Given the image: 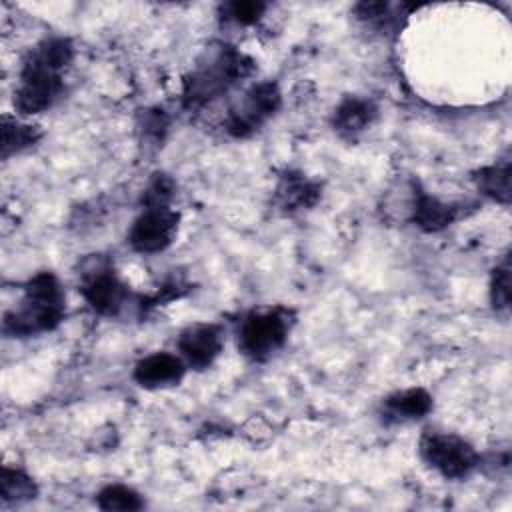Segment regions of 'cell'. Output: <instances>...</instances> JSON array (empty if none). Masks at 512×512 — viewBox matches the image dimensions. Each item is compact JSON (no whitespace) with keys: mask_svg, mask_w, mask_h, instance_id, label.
Segmentation results:
<instances>
[{"mask_svg":"<svg viewBox=\"0 0 512 512\" xmlns=\"http://www.w3.org/2000/svg\"><path fill=\"white\" fill-rule=\"evenodd\" d=\"M490 300H492L496 310H506L508 308V302H510V266H508V260H504L492 272Z\"/></svg>","mask_w":512,"mask_h":512,"instance_id":"d6986e66","label":"cell"},{"mask_svg":"<svg viewBox=\"0 0 512 512\" xmlns=\"http://www.w3.org/2000/svg\"><path fill=\"white\" fill-rule=\"evenodd\" d=\"M72 60V46L64 38H50L38 44L24 60L20 82L14 92V106L20 114L48 110L64 90V70Z\"/></svg>","mask_w":512,"mask_h":512,"instance_id":"6da1fadb","label":"cell"},{"mask_svg":"<svg viewBox=\"0 0 512 512\" xmlns=\"http://www.w3.org/2000/svg\"><path fill=\"white\" fill-rule=\"evenodd\" d=\"M412 220L424 232H440L456 220V208L426 192L414 194Z\"/></svg>","mask_w":512,"mask_h":512,"instance_id":"4fadbf2b","label":"cell"},{"mask_svg":"<svg viewBox=\"0 0 512 512\" xmlns=\"http://www.w3.org/2000/svg\"><path fill=\"white\" fill-rule=\"evenodd\" d=\"M96 504H98V508H102L106 512H112V510L132 512V510L144 508V500L140 498V494L122 484H110V486L102 488L96 496Z\"/></svg>","mask_w":512,"mask_h":512,"instance_id":"2e32d148","label":"cell"},{"mask_svg":"<svg viewBox=\"0 0 512 512\" xmlns=\"http://www.w3.org/2000/svg\"><path fill=\"white\" fill-rule=\"evenodd\" d=\"M252 72V62L238 50L230 46L218 48L204 64H200L184 82V104L188 108H200L236 82L246 78Z\"/></svg>","mask_w":512,"mask_h":512,"instance_id":"3957f363","label":"cell"},{"mask_svg":"<svg viewBox=\"0 0 512 512\" xmlns=\"http://www.w3.org/2000/svg\"><path fill=\"white\" fill-rule=\"evenodd\" d=\"M276 196H278V204L286 212H292V210H302V208L312 206L320 196V188H318V184L304 178L302 174L288 172L280 180V184L276 188Z\"/></svg>","mask_w":512,"mask_h":512,"instance_id":"5bb4252c","label":"cell"},{"mask_svg":"<svg viewBox=\"0 0 512 512\" xmlns=\"http://www.w3.org/2000/svg\"><path fill=\"white\" fill-rule=\"evenodd\" d=\"M432 410V396L422 388L396 392L384 400V418L394 422L418 420Z\"/></svg>","mask_w":512,"mask_h":512,"instance_id":"7c38bea8","label":"cell"},{"mask_svg":"<svg viewBox=\"0 0 512 512\" xmlns=\"http://www.w3.org/2000/svg\"><path fill=\"white\" fill-rule=\"evenodd\" d=\"M186 362L170 352H154L142 358L134 368V380L142 388H162L182 380Z\"/></svg>","mask_w":512,"mask_h":512,"instance_id":"30bf717a","label":"cell"},{"mask_svg":"<svg viewBox=\"0 0 512 512\" xmlns=\"http://www.w3.org/2000/svg\"><path fill=\"white\" fill-rule=\"evenodd\" d=\"M292 314L286 308L254 310L246 314L238 328V348L254 362L268 360L288 340Z\"/></svg>","mask_w":512,"mask_h":512,"instance_id":"277c9868","label":"cell"},{"mask_svg":"<svg viewBox=\"0 0 512 512\" xmlns=\"http://www.w3.org/2000/svg\"><path fill=\"white\" fill-rule=\"evenodd\" d=\"M176 232L178 214L170 206H144L128 232V242L136 252L156 254L172 244Z\"/></svg>","mask_w":512,"mask_h":512,"instance_id":"8992f818","label":"cell"},{"mask_svg":"<svg viewBox=\"0 0 512 512\" xmlns=\"http://www.w3.org/2000/svg\"><path fill=\"white\" fill-rule=\"evenodd\" d=\"M2 500L8 502H26L36 496V484L30 476H26L22 470L16 468H4L2 470Z\"/></svg>","mask_w":512,"mask_h":512,"instance_id":"e0dca14e","label":"cell"},{"mask_svg":"<svg viewBox=\"0 0 512 512\" xmlns=\"http://www.w3.org/2000/svg\"><path fill=\"white\" fill-rule=\"evenodd\" d=\"M172 192H174L172 180L168 176H164V174H158L150 182L148 190L144 192L142 202H144V206H168L170 198H172Z\"/></svg>","mask_w":512,"mask_h":512,"instance_id":"ffe728a7","label":"cell"},{"mask_svg":"<svg viewBox=\"0 0 512 512\" xmlns=\"http://www.w3.org/2000/svg\"><path fill=\"white\" fill-rule=\"evenodd\" d=\"M264 8L266 6L260 2H232L224 10L228 18L234 20L236 24H254L262 16Z\"/></svg>","mask_w":512,"mask_h":512,"instance_id":"44dd1931","label":"cell"},{"mask_svg":"<svg viewBox=\"0 0 512 512\" xmlns=\"http://www.w3.org/2000/svg\"><path fill=\"white\" fill-rule=\"evenodd\" d=\"M378 116V106L370 98L348 96L334 110V128L342 136H356L364 132Z\"/></svg>","mask_w":512,"mask_h":512,"instance_id":"8fae6325","label":"cell"},{"mask_svg":"<svg viewBox=\"0 0 512 512\" xmlns=\"http://www.w3.org/2000/svg\"><path fill=\"white\" fill-rule=\"evenodd\" d=\"M66 310V300L58 278L40 272L28 280L22 300L4 314V332L14 338L36 336L54 330Z\"/></svg>","mask_w":512,"mask_h":512,"instance_id":"7a4b0ae2","label":"cell"},{"mask_svg":"<svg viewBox=\"0 0 512 512\" xmlns=\"http://www.w3.org/2000/svg\"><path fill=\"white\" fill-rule=\"evenodd\" d=\"M82 294L90 308L104 316H116L128 304V290L108 266H98L84 276Z\"/></svg>","mask_w":512,"mask_h":512,"instance_id":"ba28073f","label":"cell"},{"mask_svg":"<svg viewBox=\"0 0 512 512\" xmlns=\"http://www.w3.org/2000/svg\"><path fill=\"white\" fill-rule=\"evenodd\" d=\"M420 454L428 466L450 480L466 478L478 466L476 450L464 438L448 432L424 434Z\"/></svg>","mask_w":512,"mask_h":512,"instance_id":"5b68a950","label":"cell"},{"mask_svg":"<svg viewBox=\"0 0 512 512\" xmlns=\"http://www.w3.org/2000/svg\"><path fill=\"white\" fill-rule=\"evenodd\" d=\"M280 108V90L272 82H262L246 92L228 116V132L234 136H248L258 130Z\"/></svg>","mask_w":512,"mask_h":512,"instance_id":"52a82bcc","label":"cell"},{"mask_svg":"<svg viewBox=\"0 0 512 512\" xmlns=\"http://www.w3.org/2000/svg\"><path fill=\"white\" fill-rule=\"evenodd\" d=\"M478 190L502 204L510 200V162L492 164L478 172L476 176Z\"/></svg>","mask_w":512,"mask_h":512,"instance_id":"9a60e30c","label":"cell"},{"mask_svg":"<svg viewBox=\"0 0 512 512\" xmlns=\"http://www.w3.org/2000/svg\"><path fill=\"white\" fill-rule=\"evenodd\" d=\"M222 344V328L218 324L188 326L178 338L180 358L196 370L208 368L218 358Z\"/></svg>","mask_w":512,"mask_h":512,"instance_id":"9c48e42d","label":"cell"},{"mask_svg":"<svg viewBox=\"0 0 512 512\" xmlns=\"http://www.w3.org/2000/svg\"><path fill=\"white\" fill-rule=\"evenodd\" d=\"M38 140V132L30 124H22L18 120L4 118V140H2V156L8 158L22 148H28Z\"/></svg>","mask_w":512,"mask_h":512,"instance_id":"ac0fdd59","label":"cell"}]
</instances>
